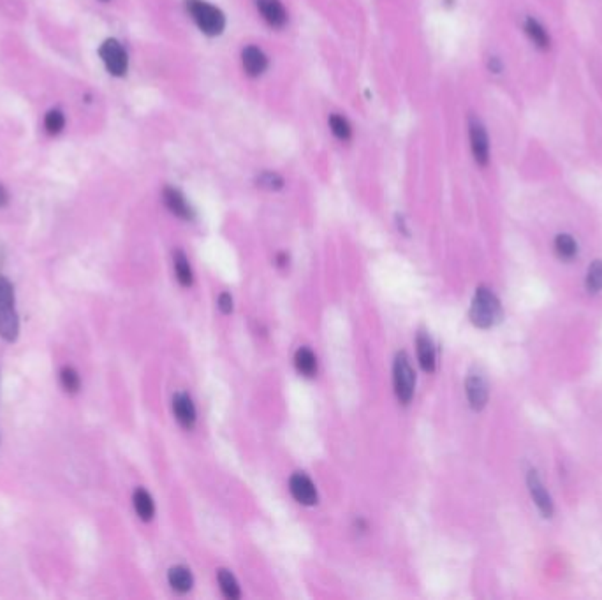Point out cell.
Masks as SVG:
<instances>
[{
  "instance_id": "28",
  "label": "cell",
  "mask_w": 602,
  "mask_h": 600,
  "mask_svg": "<svg viewBox=\"0 0 602 600\" xmlns=\"http://www.w3.org/2000/svg\"><path fill=\"white\" fill-rule=\"evenodd\" d=\"M488 66H490V70H491V72H495V75H500V70H502V63H500V60L495 59V56H491L490 62H488Z\"/></svg>"
},
{
  "instance_id": "8",
  "label": "cell",
  "mask_w": 602,
  "mask_h": 600,
  "mask_svg": "<svg viewBox=\"0 0 602 600\" xmlns=\"http://www.w3.org/2000/svg\"><path fill=\"white\" fill-rule=\"evenodd\" d=\"M256 8L261 18L272 26V29H282L287 23V11L280 0H256Z\"/></svg>"
},
{
  "instance_id": "14",
  "label": "cell",
  "mask_w": 602,
  "mask_h": 600,
  "mask_svg": "<svg viewBox=\"0 0 602 600\" xmlns=\"http://www.w3.org/2000/svg\"><path fill=\"white\" fill-rule=\"evenodd\" d=\"M416 347H417V360H419L421 368L428 374L435 371L437 367V354H435V345L431 341V338L426 333H419L416 338Z\"/></svg>"
},
{
  "instance_id": "25",
  "label": "cell",
  "mask_w": 602,
  "mask_h": 600,
  "mask_svg": "<svg viewBox=\"0 0 602 600\" xmlns=\"http://www.w3.org/2000/svg\"><path fill=\"white\" fill-rule=\"evenodd\" d=\"M257 187L264 190H280L284 187V178L273 171H263L257 176Z\"/></svg>"
},
{
  "instance_id": "10",
  "label": "cell",
  "mask_w": 602,
  "mask_h": 600,
  "mask_svg": "<svg viewBox=\"0 0 602 600\" xmlns=\"http://www.w3.org/2000/svg\"><path fill=\"white\" fill-rule=\"evenodd\" d=\"M242 66L243 70L247 72V76L250 78H259L264 70L268 69V56L264 55V52L257 46H247L242 52Z\"/></svg>"
},
{
  "instance_id": "30",
  "label": "cell",
  "mask_w": 602,
  "mask_h": 600,
  "mask_svg": "<svg viewBox=\"0 0 602 600\" xmlns=\"http://www.w3.org/2000/svg\"><path fill=\"white\" fill-rule=\"evenodd\" d=\"M277 261H279V266H286L287 256H286V254H280V256L277 257Z\"/></svg>"
},
{
  "instance_id": "4",
  "label": "cell",
  "mask_w": 602,
  "mask_h": 600,
  "mask_svg": "<svg viewBox=\"0 0 602 600\" xmlns=\"http://www.w3.org/2000/svg\"><path fill=\"white\" fill-rule=\"evenodd\" d=\"M393 385L398 401L403 405L410 403L414 397V387H416V374H414L412 364H410V360L406 352H400L394 357Z\"/></svg>"
},
{
  "instance_id": "18",
  "label": "cell",
  "mask_w": 602,
  "mask_h": 600,
  "mask_svg": "<svg viewBox=\"0 0 602 600\" xmlns=\"http://www.w3.org/2000/svg\"><path fill=\"white\" fill-rule=\"evenodd\" d=\"M132 502L134 509H136V514H138L143 521H150V519L153 518V514H155V504H153L152 497H150V493L146 491V489H136Z\"/></svg>"
},
{
  "instance_id": "7",
  "label": "cell",
  "mask_w": 602,
  "mask_h": 600,
  "mask_svg": "<svg viewBox=\"0 0 602 600\" xmlns=\"http://www.w3.org/2000/svg\"><path fill=\"white\" fill-rule=\"evenodd\" d=\"M289 491L298 504L301 505L317 504L316 486H314V482L310 481L309 475L301 474V472H298V474H294L293 477L289 479Z\"/></svg>"
},
{
  "instance_id": "9",
  "label": "cell",
  "mask_w": 602,
  "mask_h": 600,
  "mask_svg": "<svg viewBox=\"0 0 602 600\" xmlns=\"http://www.w3.org/2000/svg\"><path fill=\"white\" fill-rule=\"evenodd\" d=\"M527 482H528V489H530L532 498H534L535 505H537V509L541 511L543 518H551V516H553V502H551L550 493L546 491V488H544L543 481L539 479L537 472L532 470L530 474H528Z\"/></svg>"
},
{
  "instance_id": "20",
  "label": "cell",
  "mask_w": 602,
  "mask_h": 600,
  "mask_svg": "<svg viewBox=\"0 0 602 600\" xmlns=\"http://www.w3.org/2000/svg\"><path fill=\"white\" fill-rule=\"evenodd\" d=\"M217 578H219V585H220V590H222L224 597H227V599L231 600H236L242 597V590H240L238 581H236V578H234L229 571L220 569Z\"/></svg>"
},
{
  "instance_id": "6",
  "label": "cell",
  "mask_w": 602,
  "mask_h": 600,
  "mask_svg": "<svg viewBox=\"0 0 602 600\" xmlns=\"http://www.w3.org/2000/svg\"><path fill=\"white\" fill-rule=\"evenodd\" d=\"M468 137H470L474 160L479 166H486L490 162V137H488L486 127L476 116L468 120Z\"/></svg>"
},
{
  "instance_id": "2",
  "label": "cell",
  "mask_w": 602,
  "mask_h": 600,
  "mask_svg": "<svg viewBox=\"0 0 602 600\" xmlns=\"http://www.w3.org/2000/svg\"><path fill=\"white\" fill-rule=\"evenodd\" d=\"M185 8L190 18L197 25V29L203 33H206V36H210V38L220 36L224 29H226V16H224V13L219 8L210 4V2H205V0H187Z\"/></svg>"
},
{
  "instance_id": "29",
  "label": "cell",
  "mask_w": 602,
  "mask_h": 600,
  "mask_svg": "<svg viewBox=\"0 0 602 600\" xmlns=\"http://www.w3.org/2000/svg\"><path fill=\"white\" fill-rule=\"evenodd\" d=\"M8 201H9L8 190L4 189V185H0V208L6 206V204H8Z\"/></svg>"
},
{
  "instance_id": "15",
  "label": "cell",
  "mask_w": 602,
  "mask_h": 600,
  "mask_svg": "<svg viewBox=\"0 0 602 600\" xmlns=\"http://www.w3.org/2000/svg\"><path fill=\"white\" fill-rule=\"evenodd\" d=\"M523 29H525V33L528 36V39L534 43L535 48L539 49L550 48L551 46L550 33H548V30L544 29V25L539 22V20H535L534 16H527L523 22Z\"/></svg>"
},
{
  "instance_id": "1",
  "label": "cell",
  "mask_w": 602,
  "mask_h": 600,
  "mask_svg": "<svg viewBox=\"0 0 602 600\" xmlns=\"http://www.w3.org/2000/svg\"><path fill=\"white\" fill-rule=\"evenodd\" d=\"M18 333L20 321L16 311L15 287L4 275H0V338L13 344L18 338Z\"/></svg>"
},
{
  "instance_id": "12",
  "label": "cell",
  "mask_w": 602,
  "mask_h": 600,
  "mask_svg": "<svg viewBox=\"0 0 602 600\" xmlns=\"http://www.w3.org/2000/svg\"><path fill=\"white\" fill-rule=\"evenodd\" d=\"M467 400L474 410H483L488 403V384L481 375H470L465 384Z\"/></svg>"
},
{
  "instance_id": "23",
  "label": "cell",
  "mask_w": 602,
  "mask_h": 600,
  "mask_svg": "<svg viewBox=\"0 0 602 600\" xmlns=\"http://www.w3.org/2000/svg\"><path fill=\"white\" fill-rule=\"evenodd\" d=\"M60 384H62V387L67 391V393L71 394L78 393L79 385H82L78 371L71 367H63L62 370H60Z\"/></svg>"
},
{
  "instance_id": "16",
  "label": "cell",
  "mask_w": 602,
  "mask_h": 600,
  "mask_svg": "<svg viewBox=\"0 0 602 600\" xmlns=\"http://www.w3.org/2000/svg\"><path fill=\"white\" fill-rule=\"evenodd\" d=\"M167 581H169L171 588L178 593H187L194 585L190 571L187 567H182V565H176V567L169 569V572H167Z\"/></svg>"
},
{
  "instance_id": "17",
  "label": "cell",
  "mask_w": 602,
  "mask_h": 600,
  "mask_svg": "<svg viewBox=\"0 0 602 600\" xmlns=\"http://www.w3.org/2000/svg\"><path fill=\"white\" fill-rule=\"evenodd\" d=\"M294 367L300 371L301 375L305 377H314L317 371V357L309 347H301L298 348L296 354H294Z\"/></svg>"
},
{
  "instance_id": "3",
  "label": "cell",
  "mask_w": 602,
  "mask_h": 600,
  "mask_svg": "<svg viewBox=\"0 0 602 600\" xmlns=\"http://www.w3.org/2000/svg\"><path fill=\"white\" fill-rule=\"evenodd\" d=\"M500 317L502 308L497 296L488 287H477L472 305H470V321H472L474 326L488 330V328L495 326L500 321Z\"/></svg>"
},
{
  "instance_id": "13",
  "label": "cell",
  "mask_w": 602,
  "mask_h": 600,
  "mask_svg": "<svg viewBox=\"0 0 602 600\" xmlns=\"http://www.w3.org/2000/svg\"><path fill=\"white\" fill-rule=\"evenodd\" d=\"M173 412H175L176 421H178L185 430H192L194 424H196L197 414L189 394H175V398H173Z\"/></svg>"
},
{
  "instance_id": "31",
  "label": "cell",
  "mask_w": 602,
  "mask_h": 600,
  "mask_svg": "<svg viewBox=\"0 0 602 600\" xmlns=\"http://www.w3.org/2000/svg\"><path fill=\"white\" fill-rule=\"evenodd\" d=\"M102 2H108V0H102Z\"/></svg>"
},
{
  "instance_id": "27",
  "label": "cell",
  "mask_w": 602,
  "mask_h": 600,
  "mask_svg": "<svg viewBox=\"0 0 602 600\" xmlns=\"http://www.w3.org/2000/svg\"><path fill=\"white\" fill-rule=\"evenodd\" d=\"M219 308L222 314H231L233 311V298L229 293H222L219 298Z\"/></svg>"
},
{
  "instance_id": "26",
  "label": "cell",
  "mask_w": 602,
  "mask_h": 600,
  "mask_svg": "<svg viewBox=\"0 0 602 600\" xmlns=\"http://www.w3.org/2000/svg\"><path fill=\"white\" fill-rule=\"evenodd\" d=\"M63 125H65V118H63L62 111H59V109H53V111H49L48 115H46L45 127L49 134L62 132Z\"/></svg>"
},
{
  "instance_id": "22",
  "label": "cell",
  "mask_w": 602,
  "mask_h": 600,
  "mask_svg": "<svg viewBox=\"0 0 602 600\" xmlns=\"http://www.w3.org/2000/svg\"><path fill=\"white\" fill-rule=\"evenodd\" d=\"M555 250L562 259H573L578 254V243L571 234H558L555 238Z\"/></svg>"
},
{
  "instance_id": "24",
  "label": "cell",
  "mask_w": 602,
  "mask_h": 600,
  "mask_svg": "<svg viewBox=\"0 0 602 600\" xmlns=\"http://www.w3.org/2000/svg\"><path fill=\"white\" fill-rule=\"evenodd\" d=\"M587 291L588 293L595 294L599 293V291H602V261H594L592 263V266L588 268V273H587Z\"/></svg>"
},
{
  "instance_id": "19",
  "label": "cell",
  "mask_w": 602,
  "mask_h": 600,
  "mask_svg": "<svg viewBox=\"0 0 602 600\" xmlns=\"http://www.w3.org/2000/svg\"><path fill=\"white\" fill-rule=\"evenodd\" d=\"M327 123H330L331 132H333V136L337 137V139L346 143V141H349L350 137H353V127H350L349 120H347L346 116L339 115V113H333V115H330V118H327Z\"/></svg>"
},
{
  "instance_id": "11",
  "label": "cell",
  "mask_w": 602,
  "mask_h": 600,
  "mask_svg": "<svg viewBox=\"0 0 602 600\" xmlns=\"http://www.w3.org/2000/svg\"><path fill=\"white\" fill-rule=\"evenodd\" d=\"M162 199L167 210L171 211L173 215L178 217V219L190 220L194 217L192 208L187 203L185 196H183L178 189H175V187H166L162 192Z\"/></svg>"
},
{
  "instance_id": "21",
  "label": "cell",
  "mask_w": 602,
  "mask_h": 600,
  "mask_svg": "<svg viewBox=\"0 0 602 600\" xmlns=\"http://www.w3.org/2000/svg\"><path fill=\"white\" fill-rule=\"evenodd\" d=\"M175 273L176 278H178V282L182 284L183 287H190L192 286V268H190L189 259L185 257V254L183 252H176L175 254Z\"/></svg>"
},
{
  "instance_id": "5",
  "label": "cell",
  "mask_w": 602,
  "mask_h": 600,
  "mask_svg": "<svg viewBox=\"0 0 602 600\" xmlns=\"http://www.w3.org/2000/svg\"><path fill=\"white\" fill-rule=\"evenodd\" d=\"M99 55L105 62L106 69H108L109 75L113 76H123L129 69V56H127L125 49L122 48L118 41L115 39H108V41L102 43L99 49Z\"/></svg>"
}]
</instances>
